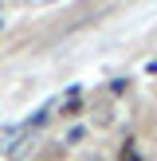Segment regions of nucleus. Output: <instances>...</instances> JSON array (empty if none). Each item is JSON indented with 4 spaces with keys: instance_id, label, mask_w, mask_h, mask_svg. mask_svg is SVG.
Here are the masks:
<instances>
[]
</instances>
